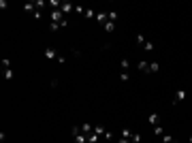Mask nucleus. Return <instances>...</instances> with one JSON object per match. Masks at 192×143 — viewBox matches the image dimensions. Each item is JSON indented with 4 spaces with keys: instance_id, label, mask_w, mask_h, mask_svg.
Masks as SVG:
<instances>
[{
    "instance_id": "1",
    "label": "nucleus",
    "mask_w": 192,
    "mask_h": 143,
    "mask_svg": "<svg viewBox=\"0 0 192 143\" xmlns=\"http://www.w3.org/2000/svg\"><path fill=\"white\" fill-rule=\"evenodd\" d=\"M64 19H66V17H64V13H62L60 9H54V11H51V21H56V23H62Z\"/></svg>"
},
{
    "instance_id": "2",
    "label": "nucleus",
    "mask_w": 192,
    "mask_h": 143,
    "mask_svg": "<svg viewBox=\"0 0 192 143\" xmlns=\"http://www.w3.org/2000/svg\"><path fill=\"white\" fill-rule=\"evenodd\" d=\"M45 58H47V60H54V58H58L54 47H45Z\"/></svg>"
},
{
    "instance_id": "3",
    "label": "nucleus",
    "mask_w": 192,
    "mask_h": 143,
    "mask_svg": "<svg viewBox=\"0 0 192 143\" xmlns=\"http://www.w3.org/2000/svg\"><path fill=\"white\" fill-rule=\"evenodd\" d=\"M60 11H62V13H64V17H66L70 11H73V5H70V2H62V5H60Z\"/></svg>"
},
{
    "instance_id": "4",
    "label": "nucleus",
    "mask_w": 192,
    "mask_h": 143,
    "mask_svg": "<svg viewBox=\"0 0 192 143\" xmlns=\"http://www.w3.org/2000/svg\"><path fill=\"white\" fill-rule=\"evenodd\" d=\"M186 98V90H177L175 92V98H173V103H181Z\"/></svg>"
},
{
    "instance_id": "5",
    "label": "nucleus",
    "mask_w": 192,
    "mask_h": 143,
    "mask_svg": "<svg viewBox=\"0 0 192 143\" xmlns=\"http://www.w3.org/2000/svg\"><path fill=\"white\" fill-rule=\"evenodd\" d=\"M150 124L152 126H160V115L158 113H150Z\"/></svg>"
},
{
    "instance_id": "6",
    "label": "nucleus",
    "mask_w": 192,
    "mask_h": 143,
    "mask_svg": "<svg viewBox=\"0 0 192 143\" xmlns=\"http://www.w3.org/2000/svg\"><path fill=\"white\" fill-rule=\"evenodd\" d=\"M103 28H105V32H113V30H115V21H109V19H107V21L103 23Z\"/></svg>"
},
{
    "instance_id": "7",
    "label": "nucleus",
    "mask_w": 192,
    "mask_h": 143,
    "mask_svg": "<svg viewBox=\"0 0 192 143\" xmlns=\"http://www.w3.org/2000/svg\"><path fill=\"white\" fill-rule=\"evenodd\" d=\"M79 130H81L83 135H90V132H94V126H90V124H81Z\"/></svg>"
},
{
    "instance_id": "8",
    "label": "nucleus",
    "mask_w": 192,
    "mask_h": 143,
    "mask_svg": "<svg viewBox=\"0 0 192 143\" xmlns=\"http://www.w3.org/2000/svg\"><path fill=\"white\" fill-rule=\"evenodd\" d=\"M139 70H141V73H150V64H147L145 60H141V62H139Z\"/></svg>"
},
{
    "instance_id": "9",
    "label": "nucleus",
    "mask_w": 192,
    "mask_h": 143,
    "mask_svg": "<svg viewBox=\"0 0 192 143\" xmlns=\"http://www.w3.org/2000/svg\"><path fill=\"white\" fill-rule=\"evenodd\" d=\"M2 75H5V79L9 81V79H13L15 73H13V68H2Z\"/></svg>"
},
{
    "instance_id": "10",
    "label": "nucleus",
    "mask_w": 192,
    "mask_h": 143,
    "mask_svg": "<svg viewBox=\"0 0 192 143\" xmlns=\"http://www.w3.org/2000/svg\"><path fill=\"white\" fill-rule=\"evenodd\" d=\"M23 9H26V11H30V13H34V11H39L34 2H26V5H23Z\"/></svg>"
},
{
    "instance_id": "11",
    "label": "nucleus",
    "mask_w": 192,
    "mask_h": 143,
    "mask_svg": "<svg viewBox=\"0 0 192 143\" xmlns=\"http://www.w3.org/2000/svg\"><path fill=\"white\" fill-rule=\"evenodd\" d=\"M145 43H147V39H145V36H143V34H137V45H139V47H143Z\"/></svg>"
},
{
    "instance_id": "12",
    "label": "nucleus",
    "mask_w": 192,
    "mask_h": 143,
    "mask_svg": "<svg viewBox=\"0 0 192 143\" xmlns=\"http://www.w3.org/2000/svg\"><path fill=\"white\" fill-rule=\"evenodd\" d=\"M160 70V64L158 62H150V73H158Z\"/></svg>"
},
{
    "instance_id": "13",
    "label": "nucleus",
    "mask_w": 192,
    "mask_h": 143,
    "mask_svg": "<svg viewBox=\"0 0 192 143\" xmlns=\"http://www.w3.org/2000/svg\"><path fill=\"white\" fill-rule=\"evenodd\" d=\"M94 132L98 135V137H105V132H107V130H105V126H94Z\"/></svg>"
},
{
    "instance_id": "14",
    "label": "nucleus",
    "mask_w": 192,
    "mask_h": 143,
    "mask_svg": "<svg viewBox=\"0 0 192 143\" xmlns=\"http://www.w3.org/2000/svg\"><path fill=\"white\" fill-rule=\"evenodd\" d=\"M96 13H98V11H94V9H85V17H88V19L96 17Z\"/></svg>"
},
{
    "instance_id": "15",
    "label": "nucleus",
    "mask_w": 192,
    "mask_h": 143,
    "mask_svg": "<svg viewBox=\"0 0 192 143\" xmlns=\"http://www.w3.org/2000/svg\"><path fill=\"white\" fill-rule=\"evenodd\" d=\"M128 79H130L128 70H122V73H119V81H128Z\"/></svg>"
},
{
    "instance_id": "16",
    "label": "nucleus",
    "mask_w": 192,
    "mask_h": 143,
    "mask_svg": "<svg viewBox=\"0 0 192 143\" xmlns=\"http://www.w3.org/2000/svg\"><path fill=\"white\" fill-rule=\"evenodd\" d=\"M122 137H124V139H132V130H130V128H124V130H122Z\"/></svg>"
},
{
    "instance_id": "17",
    "label": "nucleus",
    "mask_w": 192,
    "mask_h": 143,
    "mask_svg": "<svg viewBox=\"0 0 192 143\" xmlns=\"http://www.w3.org/2000/svg\"><path fill=\"white\" fill-rule=\"evenodd\" d=\"M49 30H51V32H58V30H62V28H60V23L51 21V23H49Z\"/></svg>"
},
{
    "instance_id": "18",
    "label": "nucleus",
    "mask_w": 192,
    "mask_h": 143,
    "mask_svg": "<svg viewBox=\"0 0 192 143\" xmlns=\"http://www.w3.org/2000/svg\"><path fill=\"white\" fill-rule=\"evenodd\" d=\"M96 19L105 23V21H107V13H103V11H101V13H96Z\"/></svg>"
},
{
    "instance_id": "19",
    "label": "nucleus",
    "mask_w": 192,
    "mask_h": 143,
    "mask_svg": "<svg viewBox=\"0 0 192 143\" xmlns=\"http://www.w3.org/2000/svg\"><path fill=\"white\" fill-rule=\"evenodd\" d=\"M88 141H90V143H96V141H98V135H96V132H90V135H88Z\"/></svg>"
},
{
    "instance_id": "20",
    "label": "nucleus",
    "mask_w": 192,
    "mask_h": 143,
    "mask_svg": "<svg viewBox=\"0 0 192 143\" xmlns=\"http://www.w3.org/2000/svg\"><path fill=\"white\" fill-rule=\"evenodd\" d=\"M107 19H109V21H115V19H117V13H115V11H109V13H107Z\"/></svg>"
},
{
    "instance_id": "21",
    "label": "nucleus",
    "mask_w": 192,
    "mask_h": 143,
    "mask_svg": "<svg viewBox=\"0 0 192 143\" xmlns=\"http://www.w3.org/2000/svg\"><path fill=\"white\" fill-rule=\"evenodd\" d=\"M154 135H156V137H162V135H164L162 126H154Z\"/></svg>"
},
{
    "instance_id": "22",
    "label": "nucleus",
    "mask_w": 192,
    "mask_h": 143,
    "mask_svg": "<svg viewBox=\"0 0 192 143\" xmlns=\"http://www.w3.org/2000/svg\"><path fill=\"white\" fill-rule=\"evenodd\" d=\"M143 49H145V51H154V43H145V45H143Z\"/></svg>"
},
{
    "instance_id": "23",
    "label": "nucleus",
    "mask_w": 192,
    "mask_h": 143,
    "mask_svg": "<svg viewBox=\"0 0 192 143\" xmlns=\"http://www.w3.org/2000/svg\"><path fill=\"white\" fill-rule=\"evenodd\" d=\"M162 141H164V143H173V137L164 132V135H162Z\"/></svg>"
},
{
    "instance_id": "24",
    "label": "nucleus",
    "mask_w": 192,
    "mask_h": 143,
    "mask_svg": "<svg viewBox=\"0 0 192 143\" xmlns=\"http://www.w3.org/2000/svg\"><path fill=\"white\" fill-rule=\"evenodd\" d=\"M2 68H11V60L9 58H2Z\"/></svg>"
},
{
    "instance_id": "25",
    "label": "nucleus",
    "mask_w": 192,
    "mask_h": 143,
    "mask_svg": "<svg viewBox=\"0 0 192 143\" xmlns=\"http://www.w3.org/2000/svg\"><path fill=\"white\" fill-rule=\"evenodd\" d=\"M130 141H132V143H139V141H141V135H139V132H132V139H130Z\"/></svg>"
},
{
    "instance_id": "26",
    "label": "nucleus",
    "mask_w": 192,
    "mask_h": 143,
    "mask_svg": "<svg viewBox=\"0 0 192 143\" xmlns=\"http://www.w3.org/2000/svg\"><path fill=\"white\" fill-rule=\"evenodd\" d=\"M49 5H51L54 9H60V5H62V2H60V0H49Z\"/></svg>"
},
{
    "instance_id": "27",
    "label": "nucleus",
    "mask_w": 192,
    "mask_h": 143,
    "mask_svg": "<svg viewBox=\"0 0 192 143\" xmlns=\"http://www.w3.org/2000/svg\"><path fill=\"white\" fill-rule=\"evenodd\" d=\"M130 68V62L128 60H122V70H128Z\"/></svg>"
},
{
    "instance_id": "28",
    "label": "nucleus",
    "mask_w": 192,
    "mask_h": 143,
    "mask_svg": "<svg viewBox=\"0 0 192 143\" xmlns=\"http://www.w3.org/2000/svg\"><path fill=\"white\" fill-rule=\"evenodd\" d=\"M75 11H77V13H81V15H85V9H83V7H75Z\"/></svg>"
},
{
    "instance_id": "29",
    "label": "nucleus",
    "mask_w": 192,
    "mask_h": 143,
    "mask_svg": "<svg viewBox=\"0 0 192 143\" xmlns=\"http://www.w3.org/2000/svg\"><path fill=\"white\" fill-rule=\"evenodd\" d=\"M105 139H107V141H113V135H111V132L107 130V132H105Z\"/></svg>"
},
{
    "instance_id": "30",
    "label": "nucleus",
    "mask_w": 192,
    "mask_h": 143,
    "mask_svg": "<svg viewBox=\"0 0 192 143\" xmlns=\"http://www.w3.org/2000/svg\"><path fill=\"white\" fill-rule=\"evenodd\" d=\"M117 143H132V141H130V139H124V137H119V141H117Z\"/></svg>"
},
{
    "instance_id": "31",
    "label": "nucleus",
    "mask_w": 192,
    "mask_h": 143,
    "mask_svg": "<svg viewBox=\"0 0 192 143\" xmlns=\"http://www.w3.org/2000/svg\"><path fill=\"white\" fill-rule=\"evenodd\" d=\"M190 143H192V135H190Z\"/></svg>"
},
{
    "instance_id": "32",
    "label": "nucleus",
    "mask_w": 192,
    "mask_h": 143,
    "mask_svg": "<svg viewBox=\"0 0 192 143\" xmlns=\"http://www.w3.org/2000/svg\"><path fill=\"white\" fill-rule=\"evenodd\" d=\"M175 143H177V141H175Z\"/></svg>"
}]
</instances>
